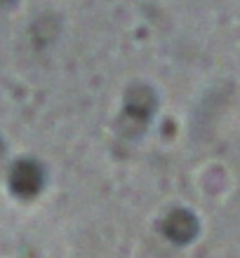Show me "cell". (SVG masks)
<instances>
[{"label": "cell", "instance_id": "6da1fadb", "mask_svg": "<svg viewBox=\"0 0 240 258\" xmlns=\"http://www.w3.org/2000/svg\"><path fill=\"white\" fill-rule=\"evenodd\" d=\"M42 169L40 164L33 162V160H21L12 167V174H10V185L12 190L21 197H33L40 192L42 188Z\"/></svg>", "mask_w": 240, "mask_h": 258}]
</instances>
